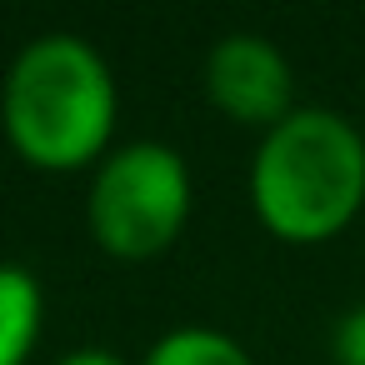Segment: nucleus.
Segmentation results:
<instances>
[{
	"label": "nucleus",
	"mask_w": 365,
	"mask_h": 365,
	"mask_svg": "<svg viewBox=\"0 0 365 365\" xmlns=\"http://www.w3.org/2000/svg\"><path fill=\"white\" fill-rule=\"evenodd\" d=\"M56 365H125L115 350H106V345H81V350H71V355H61Z\"/></svg>",
	"instance_id": "obj_8"
},
{
	"label": "nucleus",
	"mask_w": 365,
	"mask_h": 365,
	"mask_svg": "<svg viewBox=\"0 0 365 365\" xmlns=\"http://www.w3.org/2000/svg\"><path fill=\"white\" fill-rule=\"evenodd\" d=\"M190 205L195 190L185 155L160 140H130L96 165L86 190V225L106 255L155 260L180 240Z\"/></svg>",
	"instance_id": "obj_3"
},
{
	"label": "nucleus",
	"mask_w": 365,
	"mask_h": 365,
	"mask_svg": "<svg viewBox=\"0 0 365 365\" xmlns=\"http://www.w3.org/2000/svg\"><path fill=\"white\" fill-rule=\"evenodd\" d=\"M115 115L120 91L106 56L71 31L21 46L0 86V125L31 170L71 175L101 165L115 140Z\"/></svg>",
	"instance_id": "obj_1"
},
{
	"label": "nucleus",
	"mask_w": 365,
	"mask_h": 365,
	"mask_svg": "<svg viewBox=\"0 0 365 365\" xmlns=\"http://www.w3.org/2000/svg\"><path fill=\"white\" fill-rule=\"evenodd\" d=\"M145 365H255V360H250L245 345L230 340L225 330L180 325V330H165V335L145 350Z\"/></svg>",
	"instance_id": "obj_6"
},
{
	"label": "nucleus",
	"mask_w": 365,
	"mask_h": 365,
	"mask_svg": "<svg viewBox=\"0 0 365 365\" xmlns=\"http://www.w3.org/2000/svg\"><path fill=\"white\" fill-rule=\"evenodd\" d=\"M41 280L26 265L0 260V365H26L41 345Z\"/></svg>",
	"instance_id": "obj_5"
},
{
	"label": "nucleus",
	"mask_w": 365,
	"mask_h": 365,
	"mask_svg": "<svg viewBox=\"0 0 365 365\" xmlns=\"http://www.w3.org/2000/svg\"><path fill=\"white\" fill-rule=\"evenodd\" d=\"M335 360L340 365H365V305L340 315V325H335Z\"/></svg>",
	"instance_id": "obj_7"
},
{
	"label": "nucleus",
	"mask_w": 365,
	"mask_h": 365,
	"mask_svg": "<svg viewBox=\"0 0 365 365\" xmlns=\"http://www.w3.org/2000/svg\"><path fill=\"white\" fill-rule=\"evenodd\" d=\"M255 220L285 245L335 240L365 205V135L325 106H295L250 160Z\"/></svg>",
	"instance_id": "obj_2"
},
{
	"label": "nucleus",
	"mask_w": 365,
	"mask_h": 365,
	"mask_svg": "<svg viewBox=\"0 0 365 365\" xmlns=\"http://www.w3.org/2000/svg\"><path fill=\"white\" fill-rule=\"evenodd\" d=\"M205 96L225 120L270 130L295 110L290 61L265 36L235 31V36L215 41V51L205 56Z\"/></svg>",
	"instance_id": "obj_4"
}]
</instances>
